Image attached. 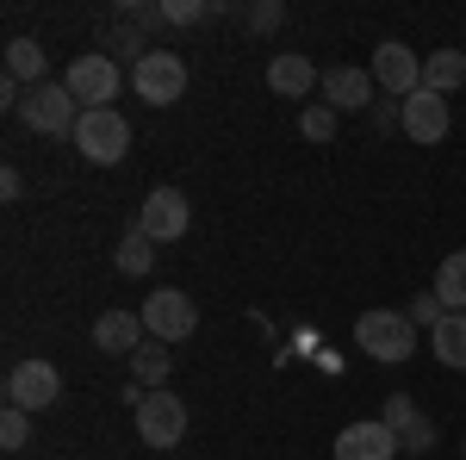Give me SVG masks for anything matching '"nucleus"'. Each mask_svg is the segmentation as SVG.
I'll return each instance as SVG.
<instances>
[{
	"instance_id": "4",
	"label": "nucleus",
	"mask_w": 466,
	"mask_h": 460,
	"mask_svg": "<svg viewBox=\"0 0 466 460\" xmlns=\"http://www.w3.org/2000/svg\"><path fill=\"white\" fill-rule=\"evenodd\" d=\"M69 143L94 162V169H112V162H125V149H131V125H125V112H118V107L81 112V125H75Z\"/></svg>"
},
{
	"instance_id": "18",
	"label": "nucleus",
	"mask_w": 466,
	"mask_h": 460,
	"mask_svg": "<svg viewBox=\"0 0 466 460\" xmlns=\"http://www.w3.org/2000/svg\"><path fill=\"white\" fill-rule=\"evenodd\" d=\"M423 87L441 94V100L461 94L466 87V50H430V56H423Z\"/></svg>"
},
{
	"instance_id": "25",
	"label": "nucleus",
	"mask_w": 466,
	"mask_h": 460,
	"mask_svg": "<svg viewBox=\"0 0 466 460\" xmlns=\"http://www.w3.org/2000/svg\"><path fill=\"white\" fill-rule=\"evenodd\" d=\"M404 318L417 323V330H435V323L448 318V305H441V299H435V286H430V292H417V299H410V305H404Z\"/></svg>"
},
{
	"instance_id": "8",
	"label": "nucleus",
	"mask_w": 466,
	"mask_h": 460,
	"mask_svg": "<svg viewBox=\"0 0 466 460\" xmlns=\"http://www.w3.org/2000/svg\"><path fill=\"white\" fill-rule=\"evenodd\" d=\"M131 87H137L144 107H175L187 94V63L175 50H149L144 63H131Z\"/></svg>"
},
{
	"instance_id": "21",
	"label": "nucleus",
	"mask_w": 466,
	"mask_h": 460,
	"mask_svg": "<svg viewBox=\"0 0 466 460\" xmlns=\"http://www.w3.org/2000/svg\"><path fill=\"white\" fill-rule=\"evenodd\" d=\"M100 50H118V56H131V63H144L149 56V44H144V26H137V19H125V13H112V26L106 32H100Z\"/></svg>"
},
{
	"instance_id": "23",
	"label": "nucleus",
	"mask_w": 466,
	"mask_h": 460,
	"mask_svg": "<svg viewBox=\"0 0 466 460\" xmlns=\"http://www.w3.org/2000/svg\"><path fill=\"white\" fill-rule=\"evenodd\" d=\"M112 268H118V274H131V281H144L149 268H156V243L137 237V230H125V243L112 249Z\"/></svg>"
},
{
	"instance_id": "13",
	"label": "nucleus",
	"mask_w": 466,
	"mask_h": 460,
	"mask_svg": "<svg viewBox=\"0 0 466 460\" xmlns=\"http://www.w3.org/2000/svg\"><path fill=\"white\" fill-rule=\"evenodd\" d=\"M380 100V81H373V69H329L323 75V107L329 112H367Z\"/></svg>"
},
{
	"instance_id": "32",
	"label": "nucleus",
	"mask_w": 466,
	"mask_h": 460,
	"mask_svg": "<svg viewBox=\"0 0 466 460\" xmlns=\"http://www.w3.org/2000/svg\"><path fill=\"white\" fill-rule=\"evenodd\" d=\"M404 460H423V455H404Z\"/></svg>"
},
{
	"instance_id": "31",
	"label": "nucleus",
	"mask_w": 466,
	"mask_h": 460,
	"mask_svg": "<svg viewBox=\"0 0 466 460\" xmlns=\"http://www.w3.org/2000/svg\"><path fill=\"white\" fill-rule=\"evenodd\" d=\"M461 455H466V435H461Z\"/></svg>"
},
{
	"instance_id": "3",
	"label": "nucleus",
	"mask_w": 466,
	"mask_h": 460,
	"mask_svg": "<svg viewBox=\"0 0 466 460\" xmlns=\"http://www.w3.org/2000/svg\"><path fill=\"white\" fill-rule=\"evenodd\" d=\"M355 342L373 354V361L398 367V361L417 354V323L404 318V312H386V305H380V312H360L355 318Z\"/></svg>"
},
{
	"instance_id": "12",
	"label": "nucleus",
	"mask_w": 466,
	"mask_h": 460,
	"mask_svg": "<svg viewBox=\"0 0 466 460\" xmlns=\"http://www.w3.org/2000/svg\"><path fill=\"white\" fill-rule=\"evenodd\" d=\"M448 125H454V112H448V100H441V94L417 87V94L404 100V138H410V143L435 149V143L448 138Z\"/></svg>"
},
{
	"instance_id": "29",
	"label": "nucleus",
	"mask_w": 466,
	"mask_h": 460,
	"mask_svg": "<svg viewBox=\"0 0 466 460\" xmlns=\"http://www.w3.org/2000/svg\"><path fill=\"white\" fill-rule=\"evenodd\" d=\"M280 19H287V6H280V0H255V6H249V32H274Z\"/></svg>"
},
{
	"instance_id": "14",
	"label": "nucleus",
	"mask_w": 466,
	"mask_h": 460,
	"mask_svg": "<svg viewBox=\"0 0 466 460\" xmlns=\"http://www.w3.org/2000/svg\"><path fill=\"white\" fill-rule=\"evenodd\" d=\"M380 424L404 442V455L435 448V417H423V411H417V398H404V392H398V398H386V417H380Z\"/></svg>"
},
{
	"instance_id": "6",
	"label": "nucleus",
	"mask_w": 466,
	"mask_h": 460,
	"mask_svg": "<svg viewBox=\"0 0 466 460\" xmlns=\"http://www.w3.org/2000/svg\"><path fill=\"white\" fill-rule=\"evenodd\" d=\"M187 224H193V199L180 193V187H156L144 206H137V237H149V243H180L187 237Z\"/></svg>"
},
{
	"instance_id": "22",
	"label": "nucleus",
	"mask_w": 466,
	"mask_h": 460,
	"mask_svg": "<svg viewBox=\"0 0 466 460\" xmlns=\"http://www.w3.org/2000/svg\"><path fill=\"white\" fill-rule=\"evenodd\" d=\"M435 299H441L448 312H466V249L441 255V268H435Z\"/></svg>"
},
{
	"instance_id": "30",
	"label": "nucleus",
	"mask_w": 466,
	"mask_h": 460,
	"mask_svg": "<svg viewBox=\"0 0 466 460\" xmlns=\"http://www.w3.org/2000/svg\"><path fill=\"white\" fill-rule=\"evenodd\" d=\"M19 193H25V180H19V169H6L0 175V199H19Z\"/></svg>"
},
{
	"instance_id": "19",
	"label": "nucleus",
	"mask_w": 466,
	"mask_h": 460,
	"mask_svg": "<svg viewBox=\"0 0 466 460\" xmlns=\"http://www.w3.org/2000/svg\"><path fill=\"white\" fill-rule=\"evenodd\" d=\"M131 373H137V386H144V392H168V373H175V354H168V342L144 336V349L131 354Z\"/></svg>"
},
{
	"instance_id": "11",
	"label": "nucleus",
	"mask_w": 466,
	"mask_h": 460,
	"mask_svg": "<svg viewBox=\"0 0 466 460\" xmlns=\"http://www.w3.org/2000/svg\"><path fill=\"white\" fill-rule=\"evenodd\" d=\"M336 460H404V442L380 417H367V424H349L336 435Z\"/></svg>"
},
{
	"instance_id": "20",
	"label": "nucleus",
	"mask_w": 466,
	"mask_h": 460,
	"mask_svg": "<svg viewBox=\"0 0 466 460\" xmlns=\"http://www.w3.org/2000/svg\"><path fill=\"white\" fill-rule=\"evenodd\" d=\"M430 342H435V361H441V367L466 373V312H448V318L430 330Z\"/></svg>"
},
{
	"instance_id": "17",
	"label": "nucleus",
	"mask_w": 466,
	"mask_h": 460,
	"mask_svg": "<svg viewBox=\"0 0 466 460\" xmlns=\"http://www.w3.org/2000/svg\"><path fill=\"white\" fill-rule=\"evenodd\" d=\"M44 69H50V50H44L37 37H13V44H6V81L44 87Z\"/></svg>"
},
{
	"instance_id": "2",
	"label": "nucleus",
	"mask_w": 466,
	"mask_h": 460,
	"mask_svg": "<svg viewBox=\"0 0 466 460\" xmlns=\"http://www.w3.org/2000/svg\"><path fill=\"white\" fill-rule=\"evenodd\" d=\"M63 87L81 100V112H100V107H112V100H118L125 69H118V56H106V50H81L69 69H63Z\"/></svg>"
},
{
	"instance_id": "15",
	"label": "nucleus",
	"mask_w": 466,
	"mask_h": 460,
	"mask_svg": "<svg viewBox=\"0 0 466 460\" xmlns=\"http://www.w3.org/2000/svg\"><path fill=\"white\" fill-rule=\"evenodd\" d=\"M144 312H100V318H94V349L100 354H125V361H131V354L144 349Z\"/></svg>"
},
{
	"instance_id": "26",
	"label": "nucleus",
	"mask_w": 466,
	"mask_h": 460,
	"mask_svg": "<svg viewBox=\"0 0 466 460\" xmlns=\"http://www.w3.org/2000/svg\"><path fill=\"white\" fill-rule=\"evenodd\" d=\"M25 442H32V417L6 404V417H0V448H6V455H19Z\"/></svg>"
},
{
	"instance_id": "28",
	"label": "nucleus",
	"mask_w": 466,
	"mask_h": 460,
	"mask_svg": "<svg viewBox=\"0 0 466 460\" xmlns=\"http://www.w3.org/2000/svg\"><path fill=\"white\" fill-rule=\"evenodd\" d=\"M212 6L206 0H162V26H193V19H206Z\"/></svg>"
},
{
	"instance_id": "24",
	"label": "nucleus",
	"mask_w": 466,
	"mask_h": 460,
	"mask_svg": "<svg viewBox=\"0 0 466 460\" xmlns=\"http://www.w3.org/2000/svg\"><path fill=\"white\" fill-rule=\"evenodd\" d=\"M299 138H305V143H329V138H336V112L323 107V100H318V107H305V118H299Z\"/></svg>"
},
{
	"instance_id": "16",
	"label": "nucleus",
	"mask_w": 466,
	"mask_h": 460,
	"mask_svg": "<svg viewBox=\"0 0 466 460\" xmlns=\"http://www.w3.org/2000/svg\"><path fill=\"white\" fill-rule=\"evenodd\" d=\"M268 87H274L280 100H305L311 87H323V75L311 69V56H299V50H280V56L268 63Z\"/></svg>"
},
{
	"instance_id": "27",
	"label": "nucleus",
	"mask_w": 466,
	"mask_h": 460,
	"mask_svg": "<svg viewBox=\"0 0 466 460\" xmlns=\"http://www.w3.org/2000/svg\"><path fill=\"white\" fill-rule=\"evenodd\" d=\"M367 125L373 131H404V100H373L367 107Z\"/></svg>"
},
{
	"instance_id": "5",
	"label": "nucleus",
	"mask_w": 466,
	"mask_h": 460,
	"mask_svg": "<svg viewBox=\"0 0 466 460\" xmlns=\"http://www.w3.org/2000/svg\"><path fill=\"white\" fill-rule=\"evenodd\" d=\"M19 118L32 125L37 138H75V125H81V100H75L63 81H44V87H32V94H25Z\"/></svg>"
},
{
	"instance_id": "9",
	"label": "nucleus",
	"mask_w": 466,
	"mask_h": 460,
	"mask_svg": "<svg viewBox=\"0 0 466 460\" xmlns=\"http://www.w3.org/2000/svg\"><path fill=\"white\" fill-rule=\"evenodd\" d=\"M144 330L156 342H187V336L199 330V305H193L180 286H162V292L144 299Z\"/></svg>"
},
{
	"instance_id": "1",
	"label": "nucleus",
	"mask_w": 466,
	"mask_h": 460,
	"mask_svg": "<svg viewBox=\"0 0 466 460\" xmlns=\"http://www.w3.org/2000/svg\"><path fill=\"white\" fill-rule=\"evenodd\" d=\"M131 411H137V435H144V448H180L187 442V398L175 392H137L131 380Z\"/></svg>"
},
{
	"instance_id": "10",
	"label": "nucleus",
	"mask_w": 466,
	"mask_h": 460,
	"mask_svg": "<svg viewBox=\"0 0 466 460\" xmlns=\"http://www.w3.org/2000/svg\"><path fill=\"white\" fill-rule=\"evenodd\" d=\"M373 81L386 87V100H410L417 87H423V56L410 50V44H398V37H386L380 50H373Z\"/></svg>"
},
{
	"instance_id": "7",
	"label": "nucleus",
	"mask_w": 466,
	"mask_h": 460,
	"mask_svg": "<svg viewBox=\"0 0 466 460\" xmlns=\"http://www.w3.org/2000/svg\"><path fill=\"white\" fill-rule=\"evenodd\" d=\"M56 398H63V373H56L50 361H13V367H6V404H13V411L37 417V411H50Z\"/></svg>"
}]
</instances>
